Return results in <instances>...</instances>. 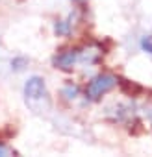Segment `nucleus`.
<instances>
[{"mask_svg":"<svg viewBox=\"0 0 152 157\" xmlns=\"http://www.w3.org/2000/svg\"><path fill=\"white\" fill-rule=\"evenodd\" d=\"M76 61H78V50H63L58 56H54V59H52L54 67L61 68V70H70Z\"/></svg>","mask_w":152,"mask_h":157,"instance_id":"3","label":"nucleus"},{"mask_svg":"<svg viewBox=\"0 0 152 157\" xmlns=\"http://www.w3.org/2000/svg\"><path fill=\"white\" fill-rule=\"evenodd\" d=\"M26 65H28V59H26V57H15V59L11 61V68H13V70H22Z\"/></svg>","mask_w":152,"mask_h":157,"instance_id":"7","label":"nucleus"},{"mask_svg":"<svg viewBox=\"0 0 152 157\" xmlns=\"http://www.w3.org/2000/svg\"><path fill=\"white\" fill-rule=\"evenodd\" d=\"M0 155H10V150H8V146L4 144V142H0Z\"/></svg>","mask_w":152,"mask_h":157,"instance_id":"9","label":"nucleus"},{"mask_svg":"<svg viewBox=\"0 0 152 157\" xmlns=\"http://www.w3.org/2000/svg\"><path fill=\"white\" fill-rule=\"evenodd\" d=\"M117 83H119V80H117L113 74H100V76L93 78V80L87 83V87H86V96H87V100L97 102V100H100L104 94H108Z\"/></svg>","mask_w":152,"mask_h":157,"instance_id":"2","label":"nucleus"},{"mask_svg":"<svg viewBox=\"0 0 152 157\" xmlns=\"http://www.w3.org/2000/svg\"><path fill=\"white\" fill-rule=\"evenodd\" d=\"M61 96H65L67 100H74L76 96H78V85H72V83L65 85L61 89Z\"/></svg>","mask_w":152,"mask_h":157,"instance_id":"6","label":"nucleus"},{"mask_svg":"<svg viewBox=\"0 0 152 157\" xmlns=\"http://www.w3.org/2000/svg\"><path fill=\"white\" fill-rule=\"evenodd\" d=\"M141 48L148 54H152V37H143L141 39Z\"/></svg>","mask_w":152,"mask_h":157,"instance_id":"8","label":"nucleus"},{"mask_svg":"<svg viewBox=\"0 0 152 157\" xmlns=\"http://www.w3.org/2000/svg\"><path fill=\"white\" fill-rule=\"evenodd\" d=\"M72 2H84V0H72Z\"/></svg>","mask_w":152,"mask_h":157,"instance_id":"10","label":"nucleus"},{"mask_svg":"<svg viewBox=\"0 0 152 157\" xmlns=\"http://www.w3.org/2000/svg\"><path fill=\"white\" fill-rule=\"evenodd\" d=\"M54 32H56V35H69L70 33V22L69 21H58L56 24H54Z\"/></svg>","mask_w":152,"mask_h":157,"instance_id":"5","label":"nucleus"},{"mask_svg":"<svg viewBox=\"0 0 152 157\" xmlns=\"http://www.w3.org/2000/svg\"><path fill=\"white\" fill-rule=\"evenodd\" d=\"M100 54H102V50L98 48V46H86L82 52L78 50V61H82V63H87V65H91V63H97L98 59H100Z\"/></svg>","mask_w":152,"mask_h":157,"instance_id":"4","label":"nucleus"},{"mask_svg":"<svg viewBox=\"0 0 152 157\" xmlns=\"http://www.w3.org/2000/svg\"><path fill=\"white\" fill-rule=\"evenodd\" d=\"M24 98L28 107H32L35 113H43L50 109V96H48L45 80L39 76H32L24 83Z\"/></svg>","mask_w":152,"mask_h":157,"instance_id":"1","label":"nucleus"},{"mask_svg":"<svg viewBox=\"0 0 152 157\" xmlns=\"http://www.w3.org/2000/svg\"><path fill=\"white\" fill-rule=\"evenodd\" d=\"M148 115H150V118H152V111H150V113H148Z\"/></svg>","mask_w":152,"mask_h":157,"instance_id":"11","label":"nucleus"}]
</instances>
